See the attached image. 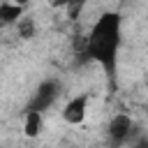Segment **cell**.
Returning <instances> with one entry per match:
<instances>
[{"label":"cell","instance_id":"8992f818","mask_svg":"<svg viewBox=\"0 0 148 148\" xmlns=\"http://www.w3.org/2000/svg\"><path fill=\"white\" fill-rule=\"evenodd\" d=\"M23 18V5L18 2H2L0 5V21L2 25H12V23H18Z\"/></svg>","mask_w":148,"mask_h":148},{"label":"cell","instance_id":"277c9868","mask_svg":"<svg viewBox=\"0 0 148 148\" xmlns=\"http://www.w3.org/2000/svg\"><path fill=\"white\" fill-rule=\"evenodd\" d=\"M88 116V97L86 95H76L72 97L65 106H62V120L67 125H81Z\"/></svg>","mask_w":148,"mask_h":148},{"label":"cell","instance_id":"3957f363","mask_svg":"<svg viewBox=\"0 0 148 148\" xmlns=\"http://www.w3.org/2000/svg\"><path fill=\"white\" fill-rule=\"evenodd\" d=\"M134 127H136V125H134L132 116H127V113H116V116L109 120V125H106V136H109L111 146H113V148L125 146V143L132 139Z\"/></svg>","mask_w":148,"mask_h":148},{"label":"cell","instance_id":"52a82bcc","mask_svg":"<svg viewBox=\"0 0 148 148\" xmlns=\"http://www.w3.org/2000/svg\"><path fill=\"white\" fill-rule=\"evenodd\" d=\"M16 25H18V32H21V35H23L25 39H28L30 35H32V21H30V18H25V16H23V18H21V21H18Z\"/></svg>","mask_w":148,"mask_h":148},{"label":"cell","instance_id":"ba28073f","mask_svg":"<svg viewBox=\"0 0 148 148\" xmlns=\"http://www.w3.org/2000/svg\"><path fill=\"white\" fill-rule=\"evenodd\" d=\"M132 148H148V139H139V141H134Z\"/></svg>","mask_w":148,"mask_h":148},{"label":"cell","instance_id":"6da1fadb","mask_svg":"<svg viewBox=\"0 0 148 148\" xmlns=\"http://www.w3.org/2000/svg\"><path fill=\"white\" fill-rule=\"evenodd\" d=\"M123 44V16L118 12H104L92 23L86 37V58L95 60L109 76L116 74L118 51Z\"/></svg>","mask_w":148,"mask_h":148},{"label":"cell","instance_id":"7a4b0ae2","mask_svg":"<svg viewBox=\"0 0 148 148\" xmlns=\"http://www.w3.org/2000/svg\"><path fill=\"white\" fill-rule=\"evenodd\" d=\"M60 92H62L60 81H56V79H44V81L32 90V95H30V102H28L25 111H39V113L49 111V109L58 102Z\"/></svg>","mask_w":148,"mask_h":148},{"label":"cell","instance_id":"5b68a950","mask_svg":"<svg viewBox=\"0 0 148 148\" xmlns=\"http://www.w3.org/2000/svg\"><path fill=\"white\" fill-rule=\"evenodd\" d=\"M42 130H44V113H39V111H25V116H23V132H25V136H39L42 134Z\"/></svg>","mask_w":148,"mask_h":148}]
</instances>
